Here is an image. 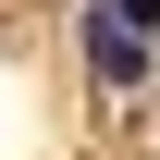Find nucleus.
Returning <instances> with one entry per match:
<instances>
[{
    "label": "nucleus",
    "mask_w": 160,
    "mask_h": 160,
    "mask_svg": "<svg viewBox=\"0 0 160 160\" xmlns=\"http://www.w3.org/2000/svg\"><path fill=\"white\" fill-rule=\"evenodd\" d=\"M86 74H99V86H148V37L111 12V0L86 12Z\"/></svg>",
    "instance_id": "1"
},
{
    "label": "nucleus",
    "mask_w": 160,
    "mask_h": 160,
    "mask_svg": "<svg viewBox=\"0 0 160 160\" xmlns=\"http://www.w3.org/2000/svg\"><path fill=\"white\" fill-rule=\"evenodd\" d=\"M111 12H123V25H136V37H148V25H160V0H111Z\"/></svg>",
    "instance_id": "2"
}]
</instances>
